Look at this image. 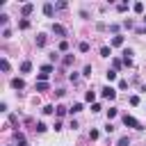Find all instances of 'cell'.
Instances as JSON below:
<instances>
[{"instance_id": "cell-27", "label": "cell", "mask_w": 146, "mask_h": 146, "mask_svg": "<svg viewBox=\"0 0 146 146\" xmlns=\"http://www.w3.org/2000/svg\"><path fill=\"white\" fill-rule=\"evenodd\" d=\"M112 66L114 68H121V59H112Z\"/></svg>"}, {"instance_id": "cell-21", "label": "cell", "mask_w": 146, "mask_h": 146, "mask_svg": "<svg viewBox=\"0 0 146 146\" xmlns=\"http://www.w3.org/2000/svg\"><path fill=\"white\" fill-rule=\"evenodd\" d=\"M107 80H110V82L116 80V71H107Z\"/></svg>"}, {"instance_id": "cell-11", "label": "cell", "mask_w": 146, "mask_h": 146, "mask_svg": "<svg viewBox=\"0 0 146 146\" xmlns=\"http://www.w3.org/2000/svg\"><path fill=\"white\" fill-rule=\"evenodd\" d=\"M41 73L50 75V73H52V66H50V64H43V66H41Z\"/></svg>"}, {"instance_id": "cell-23", "label": "cell", "mask_w": 146, "mask_h": 146, "mask_svg": "<svg viewBox=\"0 0 146 146\" xmlns=\"http://www.w3.org/2000/svg\"><path fill=\"white\" fill-rule=\"evenodd\" d=\"M64 64H66V66H71V64H73V57H71V55H66V57H64Z\"/></svg>"}, {"instance_id": "cell-26", "label": "cell", "mask_w": 146, "mask_h": 146, "mask_svg": "<svg viewBox=\"0 0 146 146\" xmlns=\"http://www.w3.org/2000/svg\"><path fill=\"white\" fill-rule=\"evenodd\" d=\"M30 11H32V5H25V7H23V14H25V16H27V14H30Z\"/></svg>"}, {"instance_id": "cell-4", "label": "cell", "mask_w": 146, "mask_h": 146, "mask_svg": "<svg viewBox=\"0 0 146 146\" xmlns=\"http://www.w3.org/2000/svg\"><path fill=\"white\" fill-rule=\"evenodd\" d=\"M11 87H14V89H23V87H25V82H23L21 78H14V80H11Z\"/></svg>"}, {"instance_id": "cell-29", "label": "cell", "mask_w": 146, "mask_h": 146, "mask_svg": "<svg viewBox=\"0 0 146 146\" xmlns=\"http://www.w3.org/2000/svg\"><path fill=\"white\" fill-rule=\"evenodd\" d=\"M144 21H146V16H144Z\"/></svg>"}, {"instance_id": "cell-6", "label": "cell", "mask_w": 146, "mask_h": 146, "mask_svg": "<svg viewBox=\"0 0 146 146\" xmlns=\"http://www.w3.org/2000/svg\"><path fill=\"white\" fill-rule=\"evenodd\" d=\"M112 46H123V36H121V34L112 36Z\"/></svg>"}, {"instance_id": "cell-18", "label": "cell", "mask_w": 146, "mask_h": 146, "mask_svg": "<svg viewBox=\"0 0 146 146\" xmlns=\"http://www.w3.org/2000/svg\"><path fill=\"white\" fill-rule=\"evenodd\" d=\"M119 146H130V139H128V137H121V139H119Z\"/></svg>"}, {"instance_id": "cell-24", "label": "cell", "mask_w": 146, "mask_h": 146, "mask_svg": "<svg viewBox=\"0 0 146 146\" xmlns=\"http://www.w3.org/2000/svg\"><path fill=\"white\" fill-rule=\"evenodd\" d=\"M130 105H139V96H130Z\"/></svg>"}, {"instance_id": "cell-7", "label": "cell", "mask_w": 146, "mask_h": 146, "mask_svg": "<svg viewBox=\"0 0 146 146\" xmlns=\"http://www.w3.org/2000/svg\"><path fill=\"white\" fill-rule=\"evenodd\" d=\"M34 89H36V91H46V89H48V82H36Z\"/></svg>"}, {"instance_id": "cell-13", "label": "cell", "mask_w": 146, "mask_h": 146, "mask_svg": "<svg viewBox=\"0 0 146 146\" xmlns=\"http://www.w3.org/2000/svg\"><path fill=\"white\" fill-rule=\"evenodd\" d=\"M132 9H135L137 14H141V11H144V2H135V7H132Z\"/></svg>"}, {"instance_id": "cell-19", "label": "cell", "mask_w": 146, "mask_h": 146, "mask_svg": "<svg viewBox=\"0 0 146 146\" xmlns=\"http://www.w3.org/2000/svg\"><path fill=\"white\" fill-rule=\"evenodd\" d=\"M18 27H21V30H27V27H30V21H21Z\"/></svg>"}, {"instance_id": "cell-16", "label": "cell", "mask_w": 146, "mask_h": 146, "mask_svg": "<svg viewBox=\"0 0 146 146\" xmlns=\"http://www.w3.org/2000/svg\"><path fill=\"white\" fill-rule=\"evenodd\" d=\"M94 98H96V94H94V91H87V94H84V100H89V103H91Z\"/></svg>"}, {"instance_id": "cell-2", "label": "cell", "mask_w": 146, "mask_h": 146, "mask_svg": "<svg viewBox=\"0 0 146 146\" xmlns=\"http://www.w3.org/2000/svg\"><path fill=\"white\" fill-rule=\"evenodd\" d=\"M100 94H103V98H110V100H112V98H116V91H114L112 87H105Z\"/></svg>"}, {"instance_id": "cell-10", "label": "cell", "mask_w": 146, "mask_h": 146, "mask_svg": "<svg viewBox=\"0 0 146 146\" xmlns=\"http://www.w3.org/2000/svg\"><path fill=\"white\" fill-rule=\"evenodd\" d=\"M30 68H32V64H30V62H23V64H21V73H27Z\"/></svg>"}, {"instance_id": "cell-3", "label": "cell", "mask_w": 146, "mask_h": 146, "mask_svg": "<svg viewBox=\"0 0 146 146\" xmlns=\"http://www.w3.org/2000/svg\"><path fill=\"white\" fill-rule=\"evenodd\" d=\"M52 32H55V34H59V36H66V30H64L62 25H57V23L52 25Z\"/></svg>"}, {"instance_id": "cell-28", "label": "cell", "mask_w": 146, "mask_h": 146, "mask_svg": "<svg viewBox=\"0 0 146 146\" xmlns=\"http://www.w3.org/2000/svg\"><path fill=\"white\" fill-rule=\"evenodd\" d=\"M89 139H98V130H91L89 132Z\"/></svg>"}, {"instance_id": "cell-12", "label": "cell", "mask_w": 146, "mask_h": 146, "mask_svg": "<svg viewBox=\"0 0 146 146\" xmlns=\"http://www.w3.org/2000/svg\"><path fill=\"white\" fill-rule=\"evenodd\" d=\"M55 112H57V116H64V114H66V107H64V105H57Z\"/></svg>"}, {"instance_id": "cell-20", "label": "cell", "mask_w": 146, "mask_h": 146, "mask_svg": "<svg viewBox=\"0 0 146 146\" xmlns=\"http://www.w3.org/2000/svg\"><path fill=\"white\" fill-rule=\"evenodd\" d=\"M87 50H89V43L82 41V43H80V52H87Z\"/></svg>"}, {"instance_id": "cell-17", "label": "cell", "mask_w": 146, "mask_h": 146, "mask_svg": "<svg viewBox=\"0 0 146 146\" xmlns=\"http://www.w3.org/2000/svg\"><path fill=\"white\" fill-rule=\"evenodd\" d=\"M46 130H48V128H46V123H41V121H39V123H36V132H46Z\"/></svg>"}, {"instance_id": "cell-1", "label": "cell", "mask_w": 146, "mask_h": 146, "mask_svg": "<svg viewBox=\"0 0 146 146\" xmlns=\"http://www.w3.org/2000/svg\"><path fill=\"white\" fill-rule=\"evenodd\" d=\"M123 125H128V128H135V130H144V128H141V123H139L135 116H128V114L123 116Z\"/></svg>"}, {"instance_id": "cell-15", "label": "cell", "mask_w": 146, "mask_h": 146, "mask_svg": "<svg viewBox=\"0 0 146 146\" xmlns=\"http://www.w3.org/2000/svg\"><path fill=\"white\" fill-rule=\"evenodd\" d=\"M0 68L7 73V71H9V62H7V59H2V62H0Z\"/></svg>"}, {"instance_id": "cell-14", "label": "cell", "mask_w": 146, "mask_h": 146, "mask_svg": "<svg viewBox=\"0 0 146 146\" xmlns=\"http://www.w3.org/2000/svg\"><path fill=\"white\" fill-rule=\"evenodd\" d=\"M100 55H103V57H110V55H112V50H110L107 46H103V48H100Z\"/></svg>"}, {"instance_id": "cell-5", "label": "cell", "mask_w": 146, "mask_h": 146, "mask_svg": "<svg viewBox=\"0 0 146 146\" xmlns=\"http://www.w3.org/2000/svg\"><path fill=\"white\" fill-rule=\"evenodd\" d=\"M52 11H55V7H52L50 2H46V5H43V14H46V16H52Z\"/></svg>"}, {"instance_id": "cell-9", "label": "cell", "mask_w": 146, "mask_h": 146, "mask_svg": "<svg viewBox=\"0 0 146 146\" xmlns=\"http://www.w3.org/2000/svg\"><path fill=\"white\" fill-rule=\"evenodd\" d=\"M36 46H39V48L46 46V34H39V36H36Z\"/></svg>"}, {"instance_id": "cell-8", "label": "cell", "mask_w": 146, "mask_h": 146, "mask_svg": "<svg viewBox=\"0 0 146 146\" xmlns=\"http://www.w3.org/2000/svg\"><path fill=\"white\" fill-rule=\"evenodd\" d=\"M68 112H71V114H78V112H82V103H75V105L68 110Z\"/></svg>"}, {"instance_id": "cell-25", "label": "cell", "mask_w": 146, "mask_h": 146, "mask_svg": "<svg viewBox=\"0 0 146 146\" xmlns=\"http://www.w3.org/2000/svg\"><path fill=\"white\" fill-rule=\"evenodd\" d=\"M52 112H55L52 105H46V107H43V114H52Z\"/></svg>"}, {"instance_id": "cell-22", "label": "cell", "mask_w": 146, "mask_h": 146, "mask_svg": "<svg viewBox=\"0 0 146 146\" xmlns=\"http://www.w3.org/2000/svg\"><path fill=\"white\" fill-rule=\"evenodd\" d=\"M114 116H116V110L110 107V110H107V119H114Z\"/></svg>"}]
</instances>
